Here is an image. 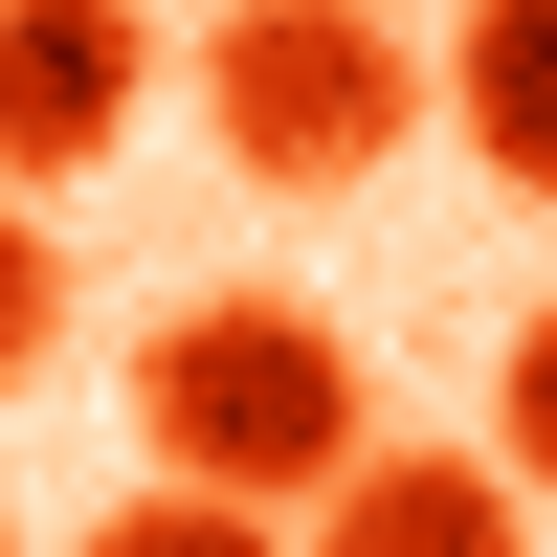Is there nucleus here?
I'll return each instance as SVG.
<instances>
[{
	"mask_svg": "<svg viewBox=\"0 0 557 557\" xmlns=\"http://www.w3.org/2000/svg\"><path fill=\"white\" fill-rule=\"evenodd\" d=\"M446 134H469L513 201H557V0H469V45H446Z\"/></svg>",
	"mask_w": 557,
	"mask_h": 557,
	"instance_id": "39448f33",
	"label": "nucleus"
},
{
	"mask_svg": "<svg viewBox=\"0 0 557 557\" xmlns=\"http://www.w3.org/2000/svg\"><path fill=\"white\" fill-rule=\"evenodd\" d=\"M491 469H513V491H557V312L513 335V401H491Z\"/></svg>",
	"mask_w": 557,
	"mask_h": 557,
	"instance_id": "6e6552de",
	"label": "nucleus"
},
{
	"mask_svg": "<svg viewBox=\"0 0 557 557\" xmlns=\"http://www.w3.org/2000/svg\"><path fill=\"white\" fill-rule=\"evenodd\" d=\"M312 557H535V491L491 469V446H357Z\"/></svg>",
	"mask_w": 557,
	"mask_h": 557,
	"instance_id": "20e7f679",
	"label": "nucleus"
},
{
	"mask_svg": "<svg viewBox=\"0 0 557 557\" xmlns=\"http://www.w3.org/2000/svg\"><path fill=\"white\" fill-rule=\"evenodd\" d=\"M157 112V23L134 0H0V201H67V178H112V134Z\"/></svg>",
	"mask_w": 557,
	"mask_h": 557,
	"instance_id": "7ed1b4c3",
	"label": "nucleus"
},
{
	"mask_svg": "<svg viewBox=\"0 0 557 557\" xmlns=\"http://www.w3.org/2000/svg\"><path fill=\"white\" fill-rule=\"evenodd\" d=\"M45 357H67V246H45L23 201H0V401H23Z\"/></svg>",
	"mask_w": 557,
	"mask_h": 557,
	"instance_id": "423d86ee",
	"label": "nucleus"
},
{
	"mask_svg": "<svg viewBox=\"0 0 557 557\" xmlns=\"http://www.w3.org/2000/svg\"><path fill=\"white\" fill-rule=\"evenodd\" d=\"M134 23H157V0H134ZM201 23H223V0H201Z\"/></svg>",
	"mask_w": 557,
	"mask_h": 557,
	"instance_id": "1a4fd4ad",
	"label": "nucleus"
},
{
	"mask_svg": "<svg viewBox=\"0 0 557 557\" xmlns=\"http://www.w3.org/2000/svg\"><path fill=\"white\" fill-rule=\"evenodd\" d=\"M201 112H223V157H246L268 201H357L446 89H424V45H401L380 0H223L201 23Z\"/></svg>",
	"mask_w": 557,
	"mask_h": 557,
	"instance_id": "f03ea898",
	"label": "nucleus"
},
{
	"mask_svg": "<svg viewBox=\"0 0 557 557\" xmlns=\"http://www.w3.org/2000/svg\"><path fill=\"white\" fill-rule=\"evenodd\" d=\"M67 557H268V513H201V491H134V513H89Z\"/></svg>",
	"mask_w": 557,
	"mask_h": 557,
	"instance_id": "0eeeda50",
	"label": "nucleus"
},
{
	"mask_svg": "<svg viewBox=\"0 0 557 557\" xmlns=\"http://www.w3.org/2000/svg\"><path fill=\"white\" fill-rule=\"evenodd\" d=\"M134 446H157V491H201V513H335V469L380 424H357V335L290 290H201L157 312V357H134Z\"/></svg>",
	"mask_w": 557,
	"mask_h": 557,
	"instance_id": "f257e3e1",
	"label": "nucleus"
}]
</instances>
